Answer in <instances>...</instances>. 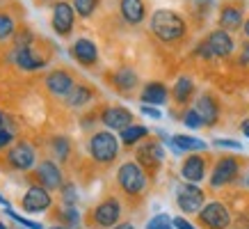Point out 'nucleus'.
Masks as SVG:
<instances>
[{"mask_svg":"<svg viewBox=\"0 0 249 229\" xmlns=\"http://www.w3.org/2000/svg\"><path fill=\"white\" fill-rule=\"evenodd\" d=\"M2 122H5V114L0 113V129H2Z\"/></svg>","mask_w":249,"mask_h":229,"instance_id":"nucleus-47","label":"nucleus"},{"mask_svg":"<svg viewBox=\"0 0 249 229\" xmlns=\"http://www.w3.org/2000/svg\"><path fill=\"white\" fill-rule=\"evenodd\" d=\"M98 2H101V0H71V5H73V9H76V14L80 16V19L94 16V12L98 9Z\"/></svg>","mask_w":249,"mask_h":229,"instance_id":"nucleus-30","label":"nucleus"},{"mask_svg":"<svg viewBox=\"0 0 249 229\" xmlns=\"http://www.w3.org/2000/svg\"><path fill=\"white\" fill-rule=\"evenodd\" d=\"M7 211V215L12 218L14 222H18L21 227H25V229H44V225H39V222H35V220H30V218H25V215H21V213H16V211H12V209H5Z\"/></svg>","mask_w":249,"mask_h":229,"instance_id":"nucleus-35","label":"nucleus"},{"mask_svg":"<svg viewBox=\"0 0 249 229\" xmlns=\"http://www.w3.org/2000/svg\"><path fill=\"white\" fill-rule=\"evenodd\" d=\"M121 215H124V204H121L119 197L101 199L91 209V222H94V227H101V229H112L114 225H119Z\"/></svg>","mask_w":249,"mask_h":229,"instance_id":"nucleus-8","label":"nucleus"},{"mask_svg":"<svg viewBox=\"0 0 249 229\" xmlns=\"http://www.w3.org/2000/svg\"><path fill=\"white\" fill-rule=\"evenodd\" d=\"M21 229H23V227H21Z\"/></svg>","mask_w":249,"mask_h":229,"instance_id":"nucleus-50","label":"nucleus"},{"mask_svg":"<svg viewBox=\"0 0 249 229\" xmlns=\"http://www.w3.org/2000/svg\"><path fill=\"white\" fill-rule=\"evenodd\" d=\"M119 14L128 25H140L146 21V2L144 0H119Z\"/></svg>","mask_w":249,"mask_h":229,"instance_id":"nucleus-24","label":"nucleus"},{"mask_svg":"<svg viewBox=\"0 0 249 229\" xmlns=\"http://www.w3.org/2000/svg\"><path fill=\"white\" fill-rule=\"evenodd\" d=\"M174 227L176 229H196L185 215H176V218H174Z\"/></svg>","mask_w":249,"mask_h":229,"instance_id":"nucleus-39","label":"nucleus"},{"mask_svg":"<svg viewBox=\"0 0 249 229\" xmlns=\"http://www.w3.org/2000/svg\"><path fill=\"white\" fill-rule=\"evenodd\" d=\"M51 206H53L51 191L44 188L41 183H30L21 199V211H25V213H30V215H39V213H46Z\"/></svg>","mask_w":249,"mask_h":229,"instance_id":"nucleus-10","label":"nucleus"},{"mask_svg":"<svg viewBox=\"0 0 249 229\" xmlns=\"http://www.w3.org/2000/svg\"><path fill=\"white\" fill-rule=\"evenodd\" d=\"M112 229H135V225H133V222H119V225H114Z\"/></svg>","mask_w":249,"mask_h":229,"instance_id":"nucleus-42","label":"nucleus"},{"mask_svg":"<svg viewBox=\"0 0 249 229\" xmlns=\"http://www.w3.org/2000/svg\"><path fill=\"white\" fill-rule=\"evenodd\" d=\"M195 108H196V113L201 114L204 126H208V129H213V126L219 122V117H222V106H219V99L213 94V92H208V90L201 92V94H196Z\"/></svg>","mask_w":249,"mask_h":229,"instance_id":"nucleus-18","label":"nucleus"},{"mask_svg":"<svg viewBox=\"0 0 249 229\" xmlns=\"http://www.w3.org/2000/svg\"><path fill=\"white\" fill-rule=\"evenodd\" d=\"M12 60H14V64L16 67H21L23 71H37V69H44L46 62H48V60H44L41 55H37L35 51H32V35L30 32L16 35Z\"/></svg>","mask_w":249,"mask_h":229,"instance_id":"nucleus-6","label":"nucleus"},{"mask_svg":"<svg viewBox=\"0 0 249 229\" xmlns=\"http://www.w3.org/2000/svg\"><path fill=\"white\" fill-rule=\"evenodd\" d=\"M196 99V85L192 76H178L176 83L172 85V101L176 106L188 108L190 101Z\"/></svg>","mask_w":249,"mask_h":229,"instance_id":"nucleus-22","label":"nucleus"},{"mask_svg":"<svg viewBox=\"0 0 249 229\" xmlns=\"http://www.w3.org/2000/svg\"><path fill=\"white\" fill-rule=\"evenodd\" d=\"M0 204H2V209H12L9 199H7V197H2V192H0Z\"/></svg>","mask_w":249,"mask_h":229,"instance_id":"nucleus-44","label":"nucleus"},{"mask_svg":"<svg viewBox=\"0 0 249 229\" xmlns=\"http://www.w3.org/2000/svg\"><path fill=\"white\" fill-rule=\"evenodd\" d=\"M240 131L245 133V137H249V119H242L240 122Z\"/></svg>","mask_w":249,"mask_h":229,"instance_id":"nucleus-41","label":"nucleus"},{"mask_svg":"<svg viewBox=\"0 0 249 229\" xmlns=\"http://www.w3.org/2000/svg\"><path fill=\"white\" fill-rule=\"evenodd\" d=\"M174 153H201L208 149V142L196 135H188V133H178L172 135V145H169Z\"/></svg>","mask_w":249,"mask_h":229,"instance_id":"nucleus-23","label":"nucleus"},{"mask_svg":"<svg viewBox=\"0 0 249 229\" xmlns=\"http://www.w3.org/2000/svg\"><path fill=\"white\" fill-rule=\"evenodd\" d=\"M44 85L46 90L51 92L53 96H60V99H67V94L73 90V76L69 74L67 69H53V71H48L44 78Z\"/></svg>","mask_w":249,"mask_h":229,"instance_id":"nucleus-19","label":"nucleus"},{"mask_svg":"<svg viewBox=\"0 0 249 229\" xmlns=\"http://www.w3.org/2000/svg\"><path fill=\"white\" fill-rule=\"evenodd\" d=\"M16 30V21L14 16L7 14V12H0V41H7Z\"/></svg>","mask_w":249,"mask_h":229,"instance_id":"nucleus-33","label":"nucleus"},{"mask_svg":"<svg viewBox=\"0 0 249 229\" xmlns=\"http://www.w3.org/2000/svg\"><path fill=\"white\" fill-rule=\"evenodd\" d=\"M12 145H14V133L9 129H0V152H2V149H9Z\"/></svg>","mask_w":249,"mask_h":229,"instance_id":"nucleus-38","label":"nucleus"},{"mask_svg":"<svg viewBox=\"0 0 249 229\" xmlns=\"http://www.w3.org/2000/svg\"><path fill=\"white\" fill-rule=\"evenodd\" d=\"M144 229H176V227H174V218L169 213H156L149 218Z\"/></svg>","mask_w":249,"mask_h":229,"instance_id":"nucleus-32","label":"nucleus"},{"mask_svg":"<svg viewBox=\"0 0 249 229\" xmlns=\"http://www.w3.org/2000/svg\"><path fill=\"white\" fill-rule=\"evenodd\" d=\"M112 85H114V90H119L121 94H130L140 85V76H137L135 69L121 67L112 74Z\"/></svg>","mask_w":249,"mask_h":229,"instance_id":"nucleus-26","label":"nucleus"},{"mask_svg":"<svg viewBox=\"0 0 249 229\" xmlns=\"http://www.w3.org/2000/svg\"><path fill=\"white\" fill-rule=\"evenodd\" d=\"M245 186H247V188H249V174H247V179H245Z\"/></svg>","mask_w":249,"mask_h":229,"instance_id":"nucleus-48","label":"nucleus"},{"mask_svg":"<svg viewBox=\"0 0 249 229\" xmlns=\"http://www.w3.org/2000/svg\"><path fill=\"white\" fill-rule=\"evenodd\" d=\"M242 35L247 37V41H249V16L245 19V25H242Z\"/></svg>","mask_w":249,"mask_h":229,"instance_id":"nucleus-43","label":"nucleus"},{"mask_svg":"<svg viewBox=\"0 0 249 229\" xmlns=\"http://www.w3.org/2000/svg\"><path fill=\"white\" fill-rule=\"evenodd\" d=\"M181 122H183V126H185V129H190V131L204 129V119H201V114L196 113V108H195V106H192V108L188 106L185 110H183Z\"/></svg>","mask_w":249,"mask_h":229,"instance_id":"nucleus-29","label":"nucleus"},{"mask_svg":"<svg viewBox=\"0 0 249 229\" xmlns=\"http://www.w3.org/2000/svg\"><path fill=\"white\" fill-rule=\"evenodd\" d=\"M51 229H71V227H67V225H53Z\"/></svg>","mask_w":249,"mask_h":229,"instance_id":"nucleus-46","label":"nucleus"},{"mask_svg":"<svg viewBox=\"0 0 249 229\" xmlns=\"http://www.w3.org/2000/svg\"><path fill=\"white\" fill-rule=\"evenodd\" d=\"M51 153H53V158L57 163L69 160V156H71V140L67 135H55L51 140Z\"/></svg>","mask_w":249,"mask_h":229,"instance_id":"nucleus-28","label":"nucleus"},{"mask_svg":"<svg viewBox=\"0 0 249 229\" xmlns=\"http://www.w3.org/2000/svg\"><path fill=\"white\" fill-rule=\"evenodd\" d=\"M98 119L103 124V129H110L114 133H119V131H124L126 126H130V124L135 122V114L130 113L126 106H107L101 110Z\"/></svg>","mask_w":249,"mask_h":229,"instance_id":"nucleus-16","label":"nucleus"},{"mask_svg":"<svg viewBox=\"0 0 249 229\" xmlns=\"http://www.w3.org/2000/svg\"><path fill=\"white\" fill-rule=\"evenodd\" d=\"M0 229H7V227H5V225H2V222H0Z\"/></svg>","mask_w":249,"mask_h":229,"instance_id":"nucleus-49","label":"nucleus"},{"mask_svg":"<svg viewBox=\"0 0 249 229\" xmlns=\"http://www.w3.org/2000/svg\"><path fill=\"white\" fill-rule=\"evenodd\" d=\"M149 30L162 44H178L188 35V21L176 9L160 7L149 16Z\"/></svg>","mask_w":249,"mask_h":229,"instance_id":"nucleus-1","label":"nucleus"},{"mask_svg":"<svg viewBox=\"0 0 249 229\" xmlns=\"http://www.w3.org/2000/svg\"><path fill=\"white\" fill-rule=\"evenodd\" d=\"M135 160L146 172H158L165 163V147L160 140H144L142 145L135 147Z\"/></svg>","mask_w":249,"mask_h":229,"instance_id":"nucleus-11","label":"nucleus"},{"mask_svg":"<svg viewBox=\"0 0 249 229\" xmlns=\"http://www.w3.org/2000/svg\"><path fill=\"white\" fill-rule=\"evenodd\" d=\"M206 202H208L206 199V191L199 183L183 181L176 188V206L183 211V215H196Z\"/></svg>","mask_w":249,"mask_h":229,"instance_id":"nucleus-7","label":"nucleus"},{"mask_svg":"<svg viewBox=\"0 0 249 229\" xmlns=\"http://www.w3.org/2000/svg\"><path fill=\"white\" fill-rule=\"evenodd\" d=\"M71 57L80 64V67H94L98 62V46L94 39L89 37H78L73 44H71Z\"/></svg>","mask_w":249,"mask_h":229,"instance_id":"nucleus-20","label":"nucleus"},{"mask_svg":"<svg viewBox=\"0 0 249 229\" xmlns=\"http://www.w3.org/2000/svg\"><path fill=\"white\" fill-rule=\"evenodd\" d=\"M245 25V2L242 0H229L217 12V28L227 32H240Z\"/></svg>","mask_w":249,"mask_h":229,"instance_id":"nucleus-13","label":"nucleus"},{"mask_svg":"<svg viewBox=\"0 0 249 229\" xmlns=\"http://www.w3.org/2000/svg\"><path fill=\"white\" fill-rule=\"evenodd\" d=\"M140 113H142L144 117H149V119H156V122L162 119V110H160L158 106H146V103H142V106H140Z\"/></svg>","mask_w":249,"mask_h":229,"instance_id":"nucleus-37","label":"nucleus"},{"mask_svg":"<svg viewBox=\"0 0 249 229\" xmlns=\"http://www.w3.org/2000/svg\"><path fill=\"white\" fill-rule=\"evenodd\" d=\"M96 99V90L91 87V85L87 83H76L73 85V90L67 94V106L71 108V110H80V108L89 106L91 101Z\"/></svg>","mask_w":249,"mask_h":229,"instance_id":"nucleus-25","label":"nucleus"},{"mask_svg":"<svg viewBox=\"0 0 249 229\" xmlns=\"http://www.w3.org/2000/svg\"><path fill=\"white\" fill-rule=\"evenodd\" d=\"M60 220L62 225H67V227H78L80 225V211H78V206H64L62 204L60 209Z\"/></svg>","mask_w":249,"mask_h":229,"instance_id":"nucleus-31","label":"nucleus"},{"mask_svg":"<svg viewBox=\"0 0 249 229\" xmlns=\"http://www.w3.org/2000/svg\"><path fill=\"white\" fill-rule=\"evenodd\" d=\"M196 220L204 229H229L233 222V215L229 211V206L219 199H208L201 211L196 213Z\"/></svg>","mask_w":249,"mask_h":229,"instance_id":"nucleus-5","label":"nucleus"},{"mask_svg":"<svg viewBox=\"0 0 249 229\" xmlns=\"http://www.w3.org/2000/svg\"><path fill=\"white\" fill-rule=\"evenodd\" d=\"M204 39H206V44H208V48H211V53L215 60H227V57H231V55L235 53L233 35L227 30H222V28L211 30Z\"/></svg>","mask_w":249,"mask_h":229,"instance_id":"nucleus-15","label":"nucleus"},{"mask_svg":"<svg viewBox=\"0 0 249 229\" xmlns=\"http://www.w3.org/2000/svg\"><path fill=\"white\" fill-rule=\"evenodd\" d=\"M215 0H196V5H206V7H211Z\"/></svg>","mask_w":249,"mask_h":229,"instance_id":"nucleus-45","label":"nucleus"},{"mask_svg":"<svg viewBox=\"0 0 249 229\" xmlns=\"http://www.w3.org/2000/svg\"><path fill=\"white\" fill-rule=\"evenodd\" d=\"M60 195H62V204L64 206H76L78 204V188L73 183H64Z\"/></svg>","mask_w":249,"mask_h":229,"instance_id":"nucleus-34","label":"nucleus"},{"mask_svg":"<svg viewBox=\"0 0 249 229\" xmlns=\"http://www.w3.org/2000/svg\"><path fill=\"white\" fill-rule=\"evenodd\" d=\"M87 153L98 165H112L121 153V140L119 135L110 129L94 131L87 140Z\"/></svg>","mask_w":249,"mask_h":229,"instance_id":"nucleus-2","label":"nucleus"},{"mask_svg":"<svg viewBox=\"0 0 249 229\" xmlns=\"http://www.w3.org/2000/svg\"><path fill=\"white\" fill-rule=\"evenodd\" d=\"M172 99V90L167 87L165 83H160V80H151V83H146L140 92V101L146 103V106H165L167 101Z\"/></svg>","mask_w":249,"mask_h":229,"instance_id":"nucleus-21","label":"nucleus"},{"mask_svg":"<svg viewBox=\"0 0 249 229\" xmlns=\"http://www.w3.org/2000/svg\"><path fill=\"white\" fill-rule=\"evenodd\" d=\"M240 62L242 64H249V41H245L240 48Z\"/></svg>","mask_w":249,"mask_h":229,"instance_id":"nucleus-40","label":"nucleus"},{"mask_svg":"<svg viewBox=\"0 0 249 229\" xmlns=\"http://www.w3.org/2000/svg\"><path fill=\"white\" fill-rule=\"evenodd\" d=\"M213 147H217V149H231V152H242V142L240 140H231V137H215Z\"/></svg>","mask_w":249,"mask_h":229,"instance_id":"nucleus-36","label":"nucleus"},{"mask_svg":"<svg viewBox=\"0 0 249 229\" xmlns=\"http://www.w3.org/2000/svg\"><path fill=\"white\" fill-rule=\"evenodd\" d=\"M149 133L151 131L146 129L144 124H130V126H126L124 131H119L117 135H119L121 140V145L124 147H137V145H142L144 140H149Z\"/></svg>","mask_w":249,"mask_h":229,"instance_id":"nucleus-27","label":"nucleus"},{"mask_svg":"<svg viewBox=\"0 0 249 229\" xmlns=\"http://www.w3.org/2000/svg\"><path fill=\"white\" fill-rule=\"evenodd\" d=\"M51 25L57 37H69L76 28V9L67 0H55L51 12Z\"/></svg>","mask_w":249,"mask_h":229,"instance_id":"nucleus-12","label":"nucleus"},{"mask_svg":"<svg viewBox=\"0 0 249 229\" xmlns=\"http://www.w3.org/2000/svg\"><path fill=\"white\" fill-rule=\"evenodd\" d=\"M35 179H37V183H41L51 192L62 191V186H64V172H62L60 163L55 158L39 160L37 165H35Z\"/></svg>","mask_w":249,"mask_h":229,"instance_id":"nucleus-14","label":"nucleus"},{"mask_svg":"<svg viewBox=\"0 0 249 229\" xmlns=\"http://www.w3.org/2000/svg\"><path fill=\"white\" fill-rule=\"evenodd\" d=\"M5 163H7V168L12 170V172H30V170H35V165H37V152H35V147L30 145V142H25V140H21V142H14V145L7 149V153H5Z\"/></svg>","mask_w":249,"mask_h":229,"instance_id":"nucleus-9","label":"nucleus"},{"mask_svg":"<svg viewBox=\"0 0 249 229\" xmlns=\"http://www.w3.org/2000/svg\"><path fill=\"white\" fill-rule=\"evenodd\" d=\"M181 179L190 183H201L204 179H208V160L204 153H188L181 163Z\"/></svg>","mask_w":249,"mask_h":229,"instance_id":"nucleus-17","label":"nucleus"},{"mask_svg":"<svg viewBox=\"0 0 249 229\" xmlns=\"http://www.w3.org/2000/svg\"><path fill=\"white\" fill-rule=\"evenodd\" d=\"M117 188L126 197H142L149 188V172L137 160H124L117 168Z\"/></svg>","mask_w":249,"mask_h":229,"instance_id":"nucleus-3","label":"nucleus"},{"mask_svg":"<svg viewBox=\"0 0 249 229\" xmlns=\"http://www.w3.org/2000/svg\"><path fill=\"white\" fill-rule=\"evenodd\" d=\"M240 176V160L227 153V156H219L211 168V174H208V186L213 191H219V188H227Z\"/></svg>","mask_w":249,"mask_h":229,"instance_id":"nucleus-4","label":"nucleus"}]
</instances>
